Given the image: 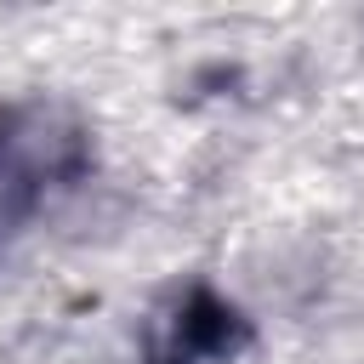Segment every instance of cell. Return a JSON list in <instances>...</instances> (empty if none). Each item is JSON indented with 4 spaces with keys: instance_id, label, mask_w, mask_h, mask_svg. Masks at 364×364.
Wrapping results in <instances>:
<instances>
[{
    "instance_id": "1",
    "label": "cell",
    "mask_w": 364,
    "mask_h": 364,
    "mask_svg": "<svg viewBox=\"0 0 364 364\" xmlns=\"http://www.w3.org/2000/svg\"><path fill=\"white\" fill-rule=\"evenodd\" d=\"M97 165L85 119L57 97H17L0 108V256Z\"/></svg>"
},
{
    "instance_id": "2",
    "label": "cell",
    "mask_w": 364,
    "mask_h": 364,
    "mask_svg": "<svg viewBox=\"0 0 364 364\" xmlns=\"http://www.w3.org/2000/svg\"><path fill=\"white\" fill-rule=\"evenodd\" d=\"M245 347H250V318L210 284H188L148 330L142 364H233Z\"/></svg>"
}]
</instances>
